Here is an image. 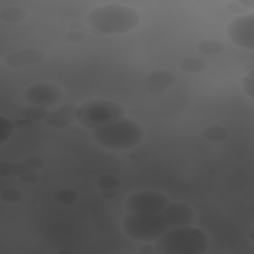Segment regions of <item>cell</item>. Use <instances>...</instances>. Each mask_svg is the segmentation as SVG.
Segmentation results:
<instances>
[{"mask_svg":"<svg viewBox=\"0 0 254 254\" xmlns=\"http://www.w3.org/2000/svg\"><path fill=\"white\" fill-rule=\"evenodd\" d=\"M86 21L93 30L103 35H123L139 26L141 14L129 5L106 3L91 9Z\"/></svg>","mask_w":254,"mask_h":254,"instance_id":"obj_1","label":"cell"},{"mask_svg":"<svg viewBox=\"0 0 254 254\" xmlns=\"http://www.w3.org/2000/svg\"><path fill=\"white\" fill-rule=\"evenodd\" d=\"M158 253L203 254L208 248L207 235L192 225L169 227L156 241Z\"/></svg>","mask_w":254,"mask_h":254,"instance_id":"obj_2","label":"cell"},{"mask_svg":"<svg viewBox=\"0 0 254 254\" xmlns=\"http://www.w3.org/2000/svg\"><path fill=\"white\" fill-rule=\"evenodd\" d=\"M93 141L109 151H125L138 146L144 130L135 120L123 118L92 131Z\"/></svg>","mask_w":254,"mask_h":254,"instance_id":"obj_3","label":"cell"},{"mask_svg":"<svg viewBox=\"0 0 254 254\" xmlns=\"http://www.w3.org/2000/svg\"><path fill=\"white\" fill-rule=\"evenodd\" d=\"M125 115L126 109L122 104L108 99H90L82 102L76 109L77 122L92 131L123 119Z\"/></svg>","mask_w":254,"mask_h":254,"instance_id":"obj_4","label":"cell"},{"mask_svg":"<svg viewBox=\"0 0 254 254\" xmlns=\"http://www.w3.org/2000/svg\"><path fill=\"white\" fill-rule=\"evenodd\" d=\"M124 233L141 242H155L168 228L162 213L147 214L127 212L122 220Z\"/></svg>","mask_w":254,"mask_h":254,"instance_id":"obj_5","label":"cell"},{"mask_svg":"<svg viewBox=\"0 0 254 254\" xmlns=\"http://www.w3.org/2000/svg\"><path fill=\"white\" fill-rule=\"evenodd\" d=\"M170 202L169 197L157 190H141L132 193L125 202L127 212L158 214Z\"/></svg>","mask_w":254,"mask_h":254,"instance_id":"obj_6","label":"cell"},{"mask_svg":"<svg viewBox=\"0 0 254 254\" xmlns=\"http://www.w3.org/2000/svg\"><path fill=\"white\" fill-rule=\"evenodd\" d=\"M226 36L234 45L254 50V13L239 15L231 20L226 27Z\"/></svg>","mask_w":254,"mask_h":254,"instance_id":"obj_7","label":"cell"},{"mask_svg":"<svg viewBox=\"0 0 254 254\" xmlns=\"http://www.w3.org/2000/svg\"><path fill=\"white\" fill-rule=\"evenodd\" d=\"M63 97L61 88L52 83L40 82L30 85L24 92V98L29 104L44 108L54 106Z\"/></svg>","mask_w":254,"mask_h":254,"instance_id":"obj_8","label":"cell"},{"mask_svg":"<svg viewBox=\"0 0 254 254\" xmlns=\"http://www.w3.org/2000/svg\"><path fill=\"white\" fill-rule=\"evenodd\" d=\"M169 227L191 225L195 219L193 208L187 202L170 201L162 212Z\"/></svg>","mask_w":254,"mask_h":254,"instance_id":"obj_9","label":"cell"},{"mask_svg":"<svg viewBox=\"0 0 254 254\" xmlns=\"http://www.w3.org/2000/svg\"><path fill=\"white\" fill-rule=\"evenodd\" d=\"M46 59L45 53L37 48H25L11 52L3 58L4 64L12 68L33 66L42 64Z\"/></svg>","mask_w":254,"mask_h":254,"instance_id":"obj_10","label":"cell"},{"mask_svg":"<svg viewBox=\"0 0 254 254\" xmlns=\"http://www.w3.org/2000/svg\"><path fill=\"white\" fill-rule=\"evenodd\" d=\"M78 105L64 104L57 110L48 113L45 123L54 129H63L68 127L76 119V109Z\"/></svg>","mask_w":254,"mask_h":254,"instance_id":"obj_11","label":"cell"},{"mask_svg":"<svg viewBox=\"0 0 254 254\" xmlns=\"http://www.w3.org/2000/svg\"><path fill=\"white\" fill-rule=\"evenodd\" d=\"M175 76L167 70H155L147 76V87L153 93H163L174 83Z\"/></svg>","mask_w":254,"mask_h":254,"instance_id":"obj_12","label":"cell"},{"mask_svg":"<svg viewBox=\"0 0 254 254\" xmlns=\"http://www.w3.org/2000/svg\"><path fill=\"white\" fill-rule=\"evenodd\" d=\"M206 66L207 64L205 60L195 56L185 57L179 62V68L182 71L190 74L202 72L206 68Z\"/></svg>","mask_w":254,"mask_h":254,"instance_id":"obj_13","label":"cell"},{"mask_svg":"<svg viewBox=\"0 0 254 254\" xmlns=\"http://www.w3.org/2000/svg\"><path fill=\"white\" fill-rule=\"evenodd\" d=\"M230 132L227 127L222 125H209L202 130V137L211 143H221L229 138Z\"/></svg>","mask_w":254,"mask_h":254,"instance_id":"obj_14","label":"cell"},{"mask_svg":"<svg viewBox=\"0 0 254 254\" xmlns=\"http://www.w3.org/2000/svg\"><path fill=\"white\" fill-rule=\"evenodd\" d=\"M27 16V11L19 6H7L0 10V20L8 24L21 23Z\"/></svg>","mask_w":254,"mask_h":254,"instance_id":"obj_15","label":"cell"},{"mask_svg":"<svg viewBox=\"0 0 254 254\" xmlns=\"http://www.w3.org/2000/svg\"><path fill=\"white\" fill-rule=\"evenodd\" d=\"M47 115H48L47 108H44L38 105H33V104L24 106L20 110L21 118L29 122H39V121L45 120Z\"/></svg>","mask_w":254,"mask_h":254,"instance_id":"obj_16","label":"cell"},{"mask_svg":"<svg viewBox=\"0 0 254 254\" xmlns=\"http://www.w3.org/2000/svg\"><path fill=\"white\" fill-rule=\"evenodd\" d=\"M55 200L61 205L71 206L79 200V193L72 189H62L59 190L55 195Z\"/></svg>","mask_w":254,"mask_h":254,"instance_id":"obj_17","label":"cell"},{"mask_svg":"<svg viewBox=\"0 0 254 254\" xmlns=\"http://www.w3.org/2000/svg\"><path fill=\"white\" fill-rule=\"evenodd\" d=\"M197 50L206 56H216L224 51V44L218 40H203L197 44Z\"/></svg>","mask_w":254,"mask_h":254,"instance_id":"obj_18","label":"cell"},{"mask_svg":"<svg viewBox=\"0 0 254 254\" xmlns=\"http://www.w3.org/2000/svg\"><path fill=\"white\" fill-rule=\"evenodd\" d=\"M121 184L120 179L116 175L105 174L101 175L96 180V186L102 190H116Z\"/></svg>","mask_w":254,"mask_h":254,"instance_id":"obj_19","label":"cell"},{"mask_svg":"<svg viewBox=\"0 0 254 254\" xmlns=\"http://www.w3.org/2000/svg\"><path fill=\"white\" fill-rule=\"evenodd\" d=\"M23 191L16 188L3 189L0 193V199L5 203H18L23 199Z\"/></svg>","mask_w":254,"mask_h":254,"instance_id":"obj_20","label":"cell"},{"mask_svg":"<svg viewBox=\"0 0 254 254\" xmlns=\"http://www.w3.org/2000/svg\"><path fill=\"white\" fill-rule=\"evenodd\" d=\"M15 130L14 123L7 117L0 116V144L3 145L13 135Z\"/></svg>","mask_w":254,"mask_h":254,"instance_id":"obj_21","label":"cell"},{"mask_svg":"<svg viewBox=\"0 0 254 254\" xmlns=\"http://www.w3.org/2000/svg\"><path fill=\"white\" fill-rule=\"evenodd\" d=\"M243 92L250 98L254 99V70L250 69L241 79Z\"/></svg>","mask_w":254,"mask_h":254,"instance_id":"obj_22","label":"cell"},{"mask_svg":"<svg viewBox=\"0 0 254 254\" xmlns=\"http://www.w3.org/2000/svg\"><path fill=\"white\" fill-rule=\"evenodd\" d=\"M18 179L20 182L28 184V185L36 184L40 180V173L37 170L30 169L29 171H27L24 174H22L21 176H19Z\"/></svg>","mask_w":254,"mask_h":254,"instance_id":"obj_23","label":"cell"},{"mask_svg":"<svg viewBox=\"0 0 254 254\" xmlns=\"http://www.w3.org/2000/svg\"><path fill=\"white\" fill-rule=\"evenodd\" d=\"M24 161L27 163V165H28L31 169L37 170V171L40 170V169H42V168L44 167V165H45L44 160H43L41 157L36 156V155L29 156V157H27L26 159H24Z\"/></svg>","mask_w":254,"mask_h":254,"instance_id":"obj_24","label":"cell"},{"mask_svg":"<svg viewBox=\"0 0 254 254\" xmlns=\"http://www.w3.org/2000/svg\"><path fill=\"white\" fill-rule=\"evenodd\" d=\"M84 38H85L84 33L77 30L68 31L64 34V39L69 43H80L84 40Z\"/></svg>","mask_w":254,"mask_h":254,"instance_id":"obj_25","label":"cell"},{"mask_svg":"<svg viewBox=\"0 0 254 254\" xmlns=\"http://www.w3.org/2000/svg\"><path fill=\"white\" fill-rule=\"evenodd\" d=\"M225 7L228 11H230L232 13H235V14L243 15V14L248 13L247 9L240 3V1H229V2L226 3Z\"/></svg>","mask_w":254,"mask_h":254,"instance_id":"obj_26","label":"cell"},{"mask_svg":"<svg viewBox=\"0 0 254 254\" xmlns=\"http://www.w3.org/2000/svg\"><path fill=\"white\" fill-rule=\"evenodd\" d=\"M31 168L27 165V163L25 161H19V162H15L13 164V175H15L17 178L19 176H21L22 174H24L25 172L29 171Z\"/></svg>","mask_w":254,"mask_h":254,"instance_id":"obj_27","label":"cell"},{"mask_svg":"<svg viewBox=\"0 0 254 254\" xmlns=\"http://www.w3.org/2000/svg\"><path fill=\"white\" fill-rule=\"evenodd\" d=\"M13 162L1 161L0 163V175L2 177H9L13 175Z\"/></svg>","mask_w":254,"mask_h":254,"instance_id":"obj_28","label":"cell"},{"mask_svg":"<svg viewBox=\"0 0 254 254\" xmlns=\"http://www.w3.org/2000/svg\"><path fill=\"white\" fill-rule=\"evenodd\" d=\"M151 243L152 242H146L145 245L141 246V248L139 249V253H141V254H155V253H158L157 249H156V246L152 245Z\"/></svg>","mask_w":254,"mask_h":254,"instance_id":"obj_29","label":"cell"},{"mask_svg":"<svg viewBox=\"0 0 254 254\" xmlns=\"http://www.w3.org/2000/svg\"><path fill=\"white\" fill-rule=\"evenodd\" d=\"M116 193L117 192L115 190H102V191H101V195L107 199L114 198L116 196Z\"/></svg>","mask_w":254,"mask_h":254,"instance_id":"obj_30","label":"cell"}]
</instances>
